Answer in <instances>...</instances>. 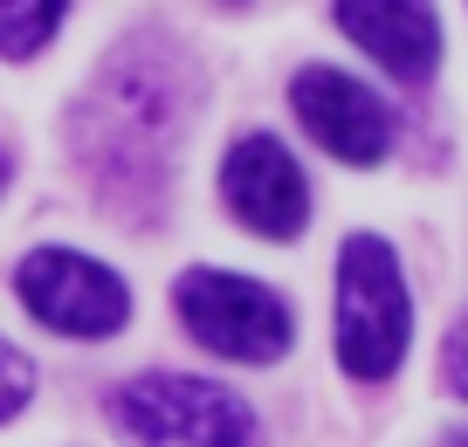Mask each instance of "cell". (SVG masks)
<instances>
[{"instance_id": "1", "label": "cell", "mask_w": 468, "mask_h": 447, "mask_svg": "<svg viewBox=\"0 0 468 447\" xmlns=\"http://www.w3.org/2000/svg\"><path fill=\"white\" fill-rule=\"evenodd\" d=\"M337 365L351 378H379L399 372L407 358V337H413V296H407V275H399V255L379 241V234H351L337 248Z\"/></svg>"}, {"instance_id": "2", "label": "cell", "mask_w": 468, "mask_h": 447, "mask_svg": "<svg viewBox=\"0 0 468 447\" xmlns=\"http://www.w3.org/2000/svg\"><path fill=\"white\" fill-rule=\"evenodd\" d=\"M173 90L152 83L145 62H111V76H103L97 90H90V111H83V152H90V173H97V186L124 193L138 186V165H145V179L159 186L165 173V138H173Z\"/></svg>"}, {"instance_id": "3", "label": "cell", "mask_w": 468, "mask_h": 447, "mask_svg": "<svg viewBox=\"0 0 468 447\" xmlns=\"http://www.w3.org/2000/svg\"><path fill=\"white\" fill-rule=\"evenodd\" d=\"M111 427L132 447H249L255 413L214 378L145 372L111 392Z\"/></svg>"}, {"instance_id": "4", "label": "cell", "mask_w": 468, "mask_h": 447, "mask_svg": "<svg viewBox=\"0 0 468 447\" xmlns=\"http://www.w3.org/2000/svg\"><path fill=\"white\" fill-rule=\"evenodd\" d=\"M173 310L214 358H241V365H276L296 345V317L269 282L228 269H186L173 282Z\"/></svg>"}, {"instance_id": "5", "label": "cell", "mask_w": 468, "mask_h": 447, "mask_svg": "<svg viewBox=\"0 0 468 447\" xmlns=\"http://www.w3.org/2000/svg\"><path fill=\"white\" fill-rule=\"evenodd\" d=\"M15 296L28 303L35 324L62 337H111L132 324L124 275H111L97 255H76V248H35L15 269Z\"/></svg>"}, {"instance_id": "6", "label": "cell", "mask_w": 468, "mask_h": 447, "mask_svg": "<svg viewBox=\"0 0 468 447\" xmlns=\"http://www.w3.org/2000/svg\"><path fill=\"white\" fill-rule=\"evenodd\" d=\"M220 200L241 228H255L262 241H296L310 228V179L303 165L282 152L276 138H241L228 144V159H220Z\"/></svg>"}, {"instance_id": "7", "label": "cell", "mask_w": 468, "mask_h": 447, "mask_svg": "<svg viewBox=\"0 0 468 447\" xmlns=\"http://www.w3.org/2000/svg\"><path fill=\"white\" fill-rule=\"evenodd\" d=\"M290 103L303 117V131L345 165H379L386 144H393V111H386L379 90H366L345 69H303L290 83Z\"/></svg>"}, {"instance_id": "8", "label": "cell", "mask_w": 468, "mask_h": 447, "mask_svg": "<svg viewBox=\"0 0 468 447\" xmlns=\"http://www.w3.org/2000/svg\"><path fill=\"white\" fill-rule=\"evenodd\" d=\"M337 28L366 48L386 76L420 90L441 69V15L434 0H331Z\"/></svg>"}, {"instance_id": "9", "label": "cell", "mask_w": 468, "mask_h": 447, "mask_svg": "<svg viewBox=\"0 0 468 447\" xmlns=\"http://www.w3.org/2000/svg\"><path fill=\"white\" fill-rule=\"evenodd\" d=\"M62 15H69V0H0V56H42V42L62 28Z\"/></svg>"}, {"instance_id": "10", "label": "cell", "mask_w": 468, "mask_h": 447, "mask_svg": "<svg viewBox=\"0 0 468 447\" xmlns=\"http://www.w3.org/2000/svg\"><path fill=\"white\" fill-rule=\"evenodd\" d=\"M28 399H35V365H28V351H15L0 337V420H15Z\"/></svg>"}, {"instance_id": "11", "label": "cell", "mask_w": 468, "mask_h": 447, "mask_svg": "<svg viewBox=\"0 0 468 447\" xmlns=\"http://www.w3.org/2000/svg\"><path fill=\"white\" fill-rule=\"evenodd\" d=\"M441 365H448V386L468 399V317L448 331V351H441Z\"/></svg>"}, {"instance_id": "12", "label": "cell", "mask_w": 468, "mask_h": 447, "mask_svg": "<svg viewBox=\"0 0 468 447\" xmlns=\"http://www.w3.org/2000/svg\"><path fill=\"white\" fill-rule=\"evenodd\" d=\"M7 179H15V159H7V144H0V193H7Z\"/></svg>"}, {"instance_id": "13", "label": "cell", "mask_w": 468, "mask_h": 447, "mask_svg": "<svg viewBox=\"0 0 468 447\" xmlns=\"http://www.w3.org/2000/svg\"><path fill=\"white\" fill-rule=\"evenodd\" d=\"M454 447H468V441H454Z\"/></svg>"}]
</instances>
